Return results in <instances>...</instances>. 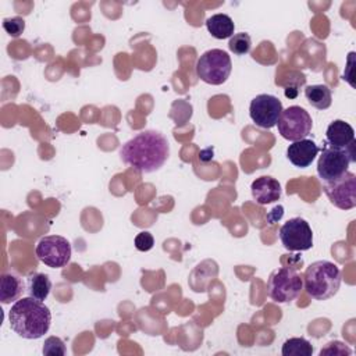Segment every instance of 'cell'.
I'll return each instance as SVG.
<instances>
[{
  "mask_svg": "<svg viewBox=\"0 0 356 356\" xmlns=\"http://www.w3.org/2000/svg\"><path fill=\"white\" fill-rule=\"evenodd\" d=\"M170 156L167 138L154 129H146L127 140L120 149L124 164L139 172H154L164 165Z\"/></svg>",
  "mask_w": 356,
  "mask_h": 356,
  "instance_id": "6da1fadb",
  "label": "cell"
},
{
  "mask_svg": "<svg viewBox=\"0 0 356 356\" xmlns=\"http://www.w3.org/2000/svg\"><path fill=\"white\" fill-rule=\"evenodd\" d=\"M8 320L17 335L25 339H38L49 331L51 313L43 302L28 296L14 302L8 312Z\"/></svg>",
  "mask_w": 356,
  "mask_h": 356,
  "instance_id": "7a4b0ae2",
  "label": "cell"
},
{
  "mask_svg": "<svg viewBox=\"0 0 356 356\" xmlns=\"http://www.w3.org/2000/svg\"><path fill=\"white\" fill-rule=\"evenodd\" d=\"M342 282L339 267L328 260L313 261L303 274V288L314 300H327L332 298Z\"/></svg>",
  "mask_w": 356,
  "mask_h": 356,
  "instance_id": "3957f363",
  "label": "cell"
},
{
  "mask_svg": "<svg viewBox=\"0 0 356 356\" xmlns=\"http://www.w3.org/2000/svg\"><path fill=\"white\" fill-rule=\"evenodd\" d=\"M303 289V277L293 267L274 270L267 281V295L277 303L295 300Z\"/></svg>",
  "mask_w": 356,
  "mask_h": 356,
  "instance_id": "277c9868",
  "label": "cell"
},
{
  "mask_svg": "<svg viewBox=\"0 0 356 356\" xmlns=\"http://www.w3.org/2000/svg\"><path fill=\"white\" fill-rule=\"evenodd\" d=\"M231 71V57L221 49L207 50L196 61V75L209 85H222Z\"/></svg>",
  "mask_w": 356,
  "mask_h": 356,
  "instance_id": "5b68a950",
  "label": "cell"
},
{
  "mask_svg": "<svg viewBox=\"0 0 356 356\" xmlns=\"http://www.w3.org/2000/svg\"><path fill=\"white\" fill-rule=\"evenodd\" d=\"M355 160V145L346 149H338L325 145L317 160L318 178L321 182L334 181L349 171V164Z\"/></svg>",
  "mask_w": 356,
  "mask_h": 356,
  "instance_id": "8992f818",
  "label": "cell"
},
{
  "mask_svg": "<svg viewBox=\"0 0 356 356\" xmlns=\"http://www.w3.org/2000/svg\"><path fill=\"white\" fill-rule=\"evenodd\" d=\"M280 135L291 142L306 139L312 132L313 121L310 114L300 106H289L282 110L277 122Z\"/></svg>",
  "mask_w": 356,
  "mask_h": 356,
  "instance_id": "52a82bcc",
  "label": "cell"
},
{
  "mask_svg": "<svg viewBox=\"0 0 356 356\" xmlns=\"http://www.w3.org/2000/svg\"><path fill=\"white\" fill-rule=\"evenodd\" d=\"M38 259L51 268H61L71 260V243L61 235L43 236L35 249Z\"/></svg>",
  "mask_w": 356,
  "mask_h": 356,
  "instance_id": "ba28073f",
  "label": "cell"
},
{
  "mask_svg": "<svg viewBox=\"0 0 356 356\" xmlns=\"http://www.w3.org/2000/svg\"><path fill=\"white\" fill-rule=\"evenodd\" d=\"M278 235L282 246L289 252H303L313 246V231L309 222L300 217L284 222Z\"/></svg>",
  "mask_w": 356,
  "mask_h": 356,
  "instance_id": "9c48e42d",
  "label": "cell"
},
{
  "mask_svg": "<svg viewBox=\"0 0 356 356\" xmlns=\"http://www.w3.org/2000/svg\"><path fill=\"white\" fill-rule=\"evenodd\" d=\"M323 189L335 207L350 210L356 206V175L353 172L346 171L334 181L323 182Z\"/></svg>",
  "mask_w": 356,
  "mask_h": 356,
  "instance_id": "30bf717a",
  "label": "cell"
},
{
  "mask_svg": "<svg viewBox=\"0 0 356 356\" xmlns=\"http://www.w3.org/2000/svg\"><path fill=\"white\" fill-rule=\"evenodd\" d=\"M282 110V103L278 97L261 93L252 99L249 106V115L257 127L270 129L277 125Z\"/></svg>",
  "mask_w": 356,
  "mask_h": 356,
  "instance_id": "8fae6325",
  "label": "cell"
},
{
  "mask_svg": "<svg viewBox=\"0 0 356 356\" xmlns=\"http://www.w3.org/2000/svg\"><path fill=\"white\" fill-rule=\"evenodd\" d=\"M318 152L320 149L316 142L306 138L292 142L286 149V157L295 167L306 168L314 161Z\"/></svg>",
  "mask_w": 356,
  "mask_h": 356,
  "instance_id": "7c38bea8",
  "label": "cell"
},
{
  "mask_svg": "<svg viewBox=\"0 0 356 356\" xmlns=\"http://www.w3.org/2000/svg\"><path fill=\"white\" fill-rule=\"evenodd\" d=\"M250 191L253 199L259 204L274 203L281 197V184L270 175L256 178L250 185Z\"/></svg>",
  "mask_w": 356,
  "mask_h": 356,
  "instance_id": "4fadbf2b",
  "label": "cell"
},
{
  "mask_svg": "<svg viewBox=\"0 0 356 356\" xmlns=\"http://www.w3.org/2000/svg\"><path fill=\"white\" fill-rule=\"evenodd\" d=\"M325 138L328 146L346 149L355 145V129L343 120H334L327 127Z\"/></svg>",
  "mask_w": 356,
  "mask_h": 356,
  "instance_id": "5bb4252c",
  "label": "cell"
},
{
  "mask_svg": "<svg viewBox=\"0 0 356 356\" xmlns=\"http://www.w3.org/2000/svg\"><path fill=\"white\" fill-rule=\"evenodd\" d=\"M26 289V285L24 284L22 278L10 271V273H3L0 277V300L1 303L7 305L11 302H17L21 299L24 291Z\"/></svg>",
  "mask_w": 356,
  "mask_h": 356,
  "instance_id": "9a60e30c",
  "label": "cell"
},
{
  "mask_svg": "<svg viewBox=\"0 0 356 356\" xmlns=\"http://www.w3.org/2000/svg\"><path fill=\"white\" fill-rule=\"evenodd\" d=\"M209 33L216 39H228L234 35L235 24L227 14H214L206 19Z\"/></svg>",
  "mask_w": 356,
  "mask_h": 356,
  "instance_id": "2e32d148",
  "label": "cell"
},
{
  "mask_svg": "<svg viewBox=\"0 0 356 356\" xmlns=\"http://www.w3.org/2000/svg\"><path fill=\"white\" fill-rule=\"evenodd\" d=\"M51 291V281L43 273H33L26 280V292L36 300H46Z\"/></svg>",
  "mask_w": 356,
  "mask_h": 356,
  "instance_id": "e0dca14e",
  "label": "cell"
},
{
  "mask_svg": "<svg viewBox=\"0 0 356 356\" xmlns=\"http://www.w3.org/2000/svg\"><path fill=\"white\" fill-rule=\"evenodd\" d=\"M306 100L317 110H325L332 103L331 89L327 85H309L305 89Z\"/></svg>",
  "mask_w": 356,
  "mask_h": 356,
  "instance_id": "ac0fdd59",
  "label": "cell"
},
{
  "mask_svg": "<svg viewBox=\"0 0 356 356\" xmlns=\"http://www.w3.org/2000/svg\"><path fill=\"white\" fill-rule=\"evenodd\" d=\"M281 353L282 356H312L313 346L305 338H289L284 342Z\"/></svg>",
  "mask_w": 356,
  "mask_h": 356,
  "instance_id": "d6986e66",
  "label": "cell"
},
{
  "mask_svg": "<svg viewBox=\"0 0 356 356\" xmlns=\"http://www.w3.org/2000/svg\"><path fill=\"white\" fill-rule=\"evenodd\" d=\"M228 47L229 50L236 54V56H243L246 53L250 51V47H252V39L248 33L245 32H239V33H234L231 38H229V42H228Z\"/></svg>",
  "mask_w": 356,
  "mask_h": 356,
  "instance_id": "ffe728a7",
  "label": "cell"
},
{
  "mask_svg": "<svg viewBox=\"0 0 356 356\" xmlns=\"http://www.w3.org/2000/svg\"><path fill=\"white\" fill-rule=\"evenodd\" d=\"M43 353L50 356H64L67 353V348L58 337H49L43 343Z\"/></svg>",
  "mask_w": 356,
  "mask_h": 356,
  "instance_id": "44dd1931",
  "label": "cell"
},
{
  "mask_svg": "<svg viewBox=\"0 0 356 356\" xmlns=\"http://www.w3.org/2000/svg\"><path fill=\"white\" fill-rule=\"evenodd\" d=\"M3 28L4 31L13 36L18 38L24 29H25V21L21 17H13V18H4L3 19Z\"/></svg>",
  "mask_w": 356,
  "mask_h": 356,
  "instance_id": "7402d4cb",
  "label": "cell"
},
{
  "mask_svg": "<svg viewBox=\"0 0 356 356\" xmlns=\"http://www.w3.org/2000/svg\"><path fill=\"white\" fill-rule=\"evenodd\" d=\"M350 353H352L350 348L346 346L345 343L339 342V341L328 342V343L325 345V348H323V349L320 350V355H321V356H325V355H328V356H348V355H350Z\"/></svg>",
  "mask_w": 356,
  "mask_h": 356,
  "instance_id": "603a6c76",
  "label": "cell"
},
{
  "mask_svg": "<svg viewBox=\"0 0 356 356\" xmlns=\"http://www.w3.org/2000/svg\"><path fill=\"white\" fill-rule=\"evenodd\" d=\"M154 245V238L150 232L142 231L135 236V248L140 252H147L153 248Z\"/></svg>",
  "mask_w": 356,
  "mask_h": 356,
  "instance_id": "cb8c5ba5",
  "label": "cell"
},
{
  "mask_svg": "<svg viewBox=\"0 0 356 356\" xmlns=\"http://www.w3.org/2000/svg\"><path fill=\"white\" fill-rule=\"evenodd\" d=\"M285 96L289 97V99H293L298 96V85H291V86H286L285 89Z\"/></svg>",
  "mask_w": 356,
  "mask_h": 356,
  "instance_id": "d4e9b609",
  "label": "cell"
}]
</instances>
